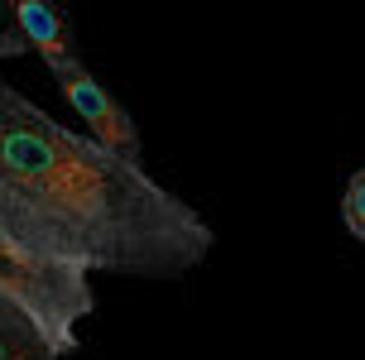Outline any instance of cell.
<instances>
[{"instance_id": "cell-1", "label": "cell", "mask_w": 365, "mask_h": 360, "mask_svg": "<svg viewBox=\"0 0 365 360\" xmlns=\"http://www.w3.org/2000/svg\"><path fill=\"white\" fill-rule=\"evenodd\" d=\"M0 226L48 264L82 274L182 279L212 250V226L145 163L106 154L29 106L0 77Z\"/></svg>"}, {"instance_id": "cell-2", "label": "cell", "mask_w": 365, "mask_h": 360, "mask_svg": "<svg viewBox=\"0 0 365 360\" xmlns=\"http://www.w3.org/2000/svg\"><path fill=\"white\" fill-rule=\"evenodd\" d=\"M0 298L10 307H19V312L48 336L58 360H68V356L82 351L77 326L87 322L91 307H96L91 274L48 264L43 254H34L29 245H19L5 226H0Z\"/></svg>"}, {"instance_id": "cell-3", "label": "cell", "mask_w": 365, "mask_h": 360, "mask_svg": "<svg viewBox=\"0 0 365 360\" xmlns=\"http://www.w3.org/2000/svg\"><path fill=\"white\" fill-rule=\"evenodd\" d=\"M48 72L58 77L68 106L87 120L91 144H101L106 154H115V159H125V163H140V130H135V120L125 115V106H120L77 58H68V63H58V68H48Z\"/></svg>"}, {"instance_id": "cell-4", "label": "cell", "mask_w": 365, "mask_h": 360, "mask_svg": "<svg viewBox=\"0 0 365 360\" xmlns=\"http://www.w3.org/2000/svg\"><path fill=\"white\" fill-rule=\"evenodd\" d=\"M10 19H15V34L24 38V48H34L48 68L77 58L73 53V24H68L63 10L43 5V0H15L10 5Z\"/></svg>"}, {"instance_id": "cell-5", "label": "cell", "mask_w": 365, "mask_h": 360, "mask_svg": "<svg viewBox=\"0 0 365 360\" xmlns=\"http://www.w3.org/2000/svg\"><path fill=\"white\" fill-rule=\"evenodd\" d=\"M0 360H58L48 336L5 298H0Z\"/></svg>"}, {"instance_id": "cell-6", "label": "cell", "mask_w": 365, "mask_h": 360, "mask_svg": "<svg viewBox=\"0 0 365 360\" xmlns=\"http://www.w3.org/2000/svg\"><path fill=\"white\" fill-rule=\"evenodd\" d=\"M341 216H346V226L356 240H365V163L356 168V178L346 182V192H341Z\"/></svg>"}, {"instance_id": "cell-7", "label": "cell", "mask_w": 365, "mask_h": 360, "mask_svg": "<svg viewBox=\"0 0 365 360\" xmlns=\"http://www.w3.org/2000/svg\"><path fill=\"white\" fill-rule=\"evenodd\" d=\"M19 53H29L24 38H19L15 29H0V58H19Z\"/></svg>"}]
</instances>
